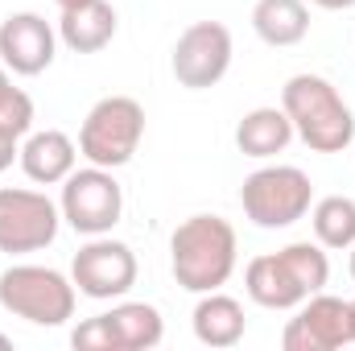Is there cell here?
<instances>
[{"mask_svg":"<svg viewBox=\"0 0 355 351\" xmlns=\"http://www.w3.org/2000/svg\"><path fill=\"white\" fill-rule=\"evenodd\" d=\"M240 261L236 228L223 215H190L170 236V273L186 293L223 289Z\"/></svg>","mask_w":355,"mask_h":351,"instance_id":"obj_1","label":"cell"},{"mask_svg":"<svg viewBox=\"0 0 355 351\" xmlns=\"http://www.w3.org/2000/svg\"><path fill=\"white\" fill-rule=\"evenodd\" d=\"M281 108L293 137L314 153H343L355 141V116L339 87L322 75H293L281 87Z\"/></svg>","mask_w":355,"mask_h":351,"instance_id":"obj_2","label":"cell"},{"mask_svg":"<svg viewBox=\"0 0 355 351\" xmlns=\"http://www.w3.org/2000/svg\"><path fill=\"white\" fill-rule=\"evenodd\" d=\"M79 289L50 264H8L0 273V306L33 327H62L75 318Z\"/></svg>","mask_w":355,"mask_h":351,"instance_id":"obj_3","label":"cell"},{"mask_svg":"<svg viewBox=\"0 0 355 351\" xmlns=\"http://www.w3.org/2000/svg\"><path fill=\"white\" fill-rule=\"evenodd\" d=\"M145 137V108L132 95H103L91 103V112L79 124V157L87 166L120 170L137 157Z\"/></svg>","mask_w":355,"mask_h":351,"instance_id":"obj_4","label":"cell"},{"mask_svg":"<svg viewBox=\"0 0 355 351\" xmlns=\"http://www.w3.org/2000/svg\"><path fill=\"white\" fill-rule=\"evenodd\" d=\"M240 207H244V219L265 232L293 228L314 207V182L297 166H261L257 174L244 178Z\"/></svg>","mask_w":355,"mask_h":351,"instance_id":"obj_5","label":"cell"},{"mask_svg":"<svg viewBox=\"0 0 355 351\" xmlns=\"http://www.w3.org/2000/svg\"><path fill=\"white\" fill-rule=\"evenodd\" d=\"M62 211L50 194L29 186H0V252L29 257L58 240Z\"/></svg>","mask_w":355,"mask_h":351,"instance_id":"obj_6","label":"cell"},{"mask_svg":"<svg viewBox=\"0 0 355 351\" xmlns=\"http://www.w3.org/2000/svg\"><path fill=\"white\" fill-rule=\"evenodd\" d=\"M58 211H62V223H71L79 236H107L124 215V190L116 182V170L75 166L71 178L62 182Z\"/></svg>","mask_w":355,"mask_h":351,"instance_id":"obj_7","label":"cell"},{"mask_svg":"<svg viewBox=\"0 0 355 351\" xmlns=\"http://www.w3.org/2000/svg\"><path fill=\"white\" fill-rule=\"evenodd\" d=\"M232 54H236V42L223 21H194L178 33L170 71H174L178 87L207 91L223 83V75L232 71Z\"/></svg>","mask_w":355,"mask_h":351,"instance_id":"obj_8","label":"cell"},{"mask_svg":"<svg viewBox=\"0 0 355 351\" xmlns=\"http://www.w3.org/2000/svg\"><path fill=\"white\" fill-rule=\"evenodd\" d=\"M71 281L91 302H120L137 285V252L124 240H112V232L87 236L71 261Z\"/></svg>","mask_w":355,"mask_h":351,"instance_id":"obj_9","label":"cell"},{"mask_svg":"<svg viewBox=\"0 0 355 351\" xmlns=\"http://www.w3.org/2000/svg\"><path fill=\"white\" fill-rule=\"evenodd\" d=\"M352 343V302L335 293H310L281 331L285 351H339Z\"/></svg>","mask_w":355,"mask_h":351,"instance_id":"obj_10","label":"cell"},{"mask_svg":"<svg viewBox=\"0 0 355 351\" xmlns=\"http://www.w3.org/2000/svg\"><path fill=\"white\" fill-rule=\"evenodd\" d=\"M58 54V29L42 12H8L0 21V62L12 75H42L54 67Z\"/></svg>","mask_w":355,"mask_h":351,"instance_id":"obj_11","label":"cell"},{"mask_svg":"<svg viewBox=\"0 0 355 351\" xmlns=\"http://www.w3.org/2000/svg\"><path fill=\"white\" fill-rule=\"evenodd\" d=\"M21 170L37 186H62L79 166V145L62 128H37L21 141Z\"/></svg>","mask_w":355,"mask_h":351,"instance_id":"obj_12","label":"cell"},{"mask_svg":"<svg viewBox=\"0 0 355 351\" xmlns=\"http://www.w3.org/2000/svg\"><path fill=\"white\" fill-rule=\"evenodd\" d=\"M244 289L257 306L265 310H297L310 293L302 289V281L289 273V264L281 252H265V257H252L244 268Z\"/></svg>","mask_w":355,"mask_h":351,"instance_id":"obj_13","label":"cell"},{"mask_svg":"<svg viewBox=\"0 0 355 351\" xmlns=\"http://www.w3.org/2000/svg\"><path fill=\"white\" fill-rule=\"evenodd\" d=\"M190 327H194V339L202 348H236L248 331V318H244V306L219 289L211 293H198V306L190 314Z\"/></svg>","mask_w":355,"mask_h":351,"instance_id":"obj_14","label":"cell"},{"mask_svg":"<svg viewBox=\"0 0 355 351\" xmlns=\"http://www.w3.org/2000/svg\"><path fill=\"white\" fill-rule=\"evenodd\" d=\"M120 29V17L107 0H91L83 8H67L62 21H58V42L71 50V54H99L112 46Z\"/></svg>","mask_w":355,"mask_h":351,"instance_id":"obj_15","label":"cell"},{"mask_svg":"<svg viewBox=\"0 0 355 351\" xmlns=\"http://www.w3.org/2000/svg\"><path fill=\"white\" fill-rule=\"evenodd\" d=\"M289 141H293V124H289L285 108H252L236 124V149L244 157H257V162L285 153Z\"/></svg>","mask_w":355,"mask_h":351,"instance_id":"obj_16","label":"cell"},{"mask_svg":"<svg viewBox=\"0 0 355 351\" xmlns=\"http://www.w3.org/2000/svg\"><path fill=\"white\" fill-rule=\"evenodd\" d=\"M252 29L265 46L289 50V46L306 42L310 8H306V0H257L252 4Z\"/></svg>","mask_w":355,"mask_h":351,"instance_id":"obj_17","label":"cell"},{"mask_svg":"<svg viewBox=\"0 0 355 351\" xmlns=\"http://www.w3.org/2000/svg\"><path fill=\"white\" fill-rule=\"evenodd\" d=\"M120 351H153L166 339V318L153 302H116L107 310Z\"/></svg>","mask_w":355,"mask_h":351,"instance_id":"obj_18","label":"cell"},{"mask_svg":"<svg viewBox=\"0 0 355 351\" xmlns=\"http://www.w3.org/2000/svg\"><path fill=\"white\" fill-rule=\"evenodd\" d=\"M310 228L314 240L331 252H343L355 244V198L347 194H327L310 207Z\"/></svg>","mask_w":355,"mask_h":351,"instance_id":"obj_19","label":"cell"},{"mask_svg":"<svg viewBox=\"0 0 355 351\" xmlns=\"http://www.w3.org/2000/svg\"><path fill=\"white\" fill-rule=\"evenodd\" d=\"M281 257L289 264V273L302 281V289L306 293H318V289H327V281H331V257H327V248L314 240H293V244H285L281 248Z\"/></svg>","mask_w":355,"mask_h":351,"instance_id":"obj_20","label":"cell"},{"mask_svg":"<svg viewBox=\"0 0 355 351\" xmlns=\"http://www.w3.org/2000/svg\"><path fill=\"white\" fill-rule=\"evenodd\" d=\"M0 128H8L12 137H29L33 132V99L21 87H8L4 99H0Z\"/></svg>","mask_w":355,"mask_h":351,"instance_id":"obj_21","label":"cell"},{"mask_svg":"<svg viewBox=\"0 0 355 351\" xmlns=\"http://www.w3.org/2000/svg\"><path fill=\"white\" fill-rule=\"evenodd\" d=\"M71 348H79V351H120L107 314H95L87 323H79V327L71 331Z\"/></svg>","mask_w":355,"mask_h":351,"instance_id":"obj_22","label":"cell"},{"mask_svg":"<svg viewBox=\"0 0 355 351\" xmlns=\"http://www.w3.org/2000/svg\"><path fill=\"white\" fill-rule=\"evenodd\" d=\"M21 157V137H12L8 128H0V174Z\"/></svg>","mask_w":355,"mask_h":351,"instance_id":"obj_23","label":"cell"},{"mask_svg":"<svg viewBox=\"0 0 355 351\" xmlns=\"http://www.w3.org/2000/svg\"><path fill=\"white\" fill-rule=\"evenodd\" d=\"M314 8H327V12H347V8H355V0H310Z\"/></svg>","mask_w":355,"mask_h":351,"instance_id":"obj_24","label":"cell"},{"mask_svg":"<svg viewBox=\"0 0 355 351\" xmlns=\"http://www.w3.org/2000/svg\"><path fill=\"white\" fill-rule=\"evenodd\" d=\"M54 4H58V8L67 12V8H83V4H91V0H54Z\"/></svg>","mask_w":355,"mask_h":351,"instance_id":"obj_25","label":"cell"},{"mask_svg":"<svg viewBox=\"0 0 355 351\" xmlns=\"http://www.w3.org/2000/svg\"><path fill=\"white\" fill-rule=\"evenodd\" d=\"M12 87V83H8V67H4V62H0V99H4V91Z\"/></svg>","mask_w":355,"mask_h":351,"instance_id":"obj_26","label":"cell"},{"mask_svg":"<svg viewBox=\"0 0 355 351\" xmlns=\"http://www.w3.org/2000/svg\"><path fill=\"white\" fill-rule=\"evenodd\" d=\"M12 348V339H8V335H0V351H8Z\"/></svg>","mask_w":355,"mask_h":351,"instance_id":"obj_27","label":"cell"},{"mask_svg":"<svg viewBox=\"0 0 355 351\" xmlns=\"http://www.w3.org/2000/svg\"><path fill=\"white\" fill-rule=\"evenodd\" d=\"M347 252H352V281H355V244L347 248Z\"/></svg>","mask_w":355,"mask_h":351,"instance_id":"obj_28","label":"cell"},{"mask_svg":"<svg viewBox=\"0 0 355 351\" xmlns=\"http://www.w3.org/2000/svg\"><path fill=\"white\" fill-rule=\"evenodd\" d=\"M352 343H355V302H352Z\"/></svg>","mask_w":355,"mask_h":351,"instance_id":"obj_29","label":"cell"}]
</instances>
